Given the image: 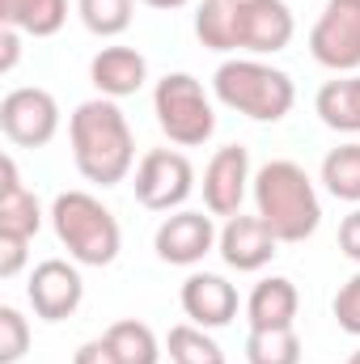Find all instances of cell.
I'll list each match as a JSON object with an SVG mask.
<instances>
[{
	"label": "cell",
	"mask_w": 360,
	"mask_h": 364,
	"mask_svg": "<svg viewBox=\"0 0 360 364\" xmlns=\"http://www.w3.org/2000/svg\"><path fill=\"white\" fill-rule=\"evenodd\" d=\"M21 60V30L0 26V73H13Z\"/></svg>",
	"instance_id": "4dcf8cb0"
},
{
	"label": "cell",
	"mask_w": 360,
	"mask_h": 364,
	"mask_svg": "<svg viewBox=\"0 0 360 364\" xmlns=\"http://www.w3.org/2000/svg\"><path fill=\"white\" fill-rule=\"evenodd\" d=\"M216 242H221V233L212 225V212L203 216V212H191V208L170 212L157 225V233H153V250L170 267H195V263H203L216 250Z\"/></svg>",
	"instance_id": "9c48e42d"
},
{
	"label": "cell",
	"mask_w": 360,
	"mask_h": 364,
	"mask_svg": "<svg viewBox=\"0 0 360 364\" xmlns=\"http://www.w3.org/2000/svg\"><path fill=\"white\" fill-rule=\"evenodd\" d=\"M0 132L17 149H43L60 132V102L38 85H17L0 97Z\"/></svg>",
	"instance_id": "52a82bcc"
},
{
	"label": "cell",
	"mask_w": 360,
	"mask_h": 364,
	"mask_svg": "<svg viewBox=\"0 0 360 364\" xmlns=\"http://www.w3.org/2000/svg\"><path fill=\"white\" fill-rule=\"evenodd\" d=\"M132 9H136V0H77L85 30L97 38H119L132 26Z\"/></svg>",
	"instance_id": "d4e9b609"
},
{
	"label": "cell",
	"mask_w": 360,
	"mask_h": 364,
	"mask_svg": "<svg viewBox=\"0 0 360 364\" xmlns=\"http://www.w3.org/2000/svg\"><path fill=\"white\" fill-rule=\"evenodd\" d=\"M250 195H255V212L280 242H305L322 225V199L297 161L275 157L268 166H259Z\"/></svg>",
	"instance_id": "7a4b0ae2"
},
{
	"label": "cell",
	"mask_w": 360,
	"mask_h": 364,
	"mask_svg": "<svg viewBox=\"0 0 360 364\" xmlns=\"http://www.w3.org/2000/svg\"><path fill=\"white\" fill-rule=\"evenodd\" d=\"M136 199L149 212H179L195 191V166L179 149H149L136 166Z\"/></svg>",
	"instance_id": "ba28073f"
},
{
	"label": "cell",
	"mask_w": 360,
	"mask_h": 364,
	"mask_svg": "<svg viewBox=\"0 0 360 364\" xmlns=\"http://www.w3.org/2000/svg\"><path fill=\"white\" fill-rule=\"evenodd\" d=\"M136 4H149V9H182L191 0H136Z\"/></svg>",
	"instance_id": "1f68e13d"
},
{
	"label": "cell",
	"mask_w": 360,
	"mask_h": 364,
	"mask_svg": "<svg viewBox=\"0 0 360 364\" xmlns=\"http://www.w3.org/2000/svg\"><path fill=\"white\" fill-rule=\"evenodd\" d=\"M238 13L242 0H203L195 9V34L208 51H238Z\"/></svg>",
	"instance_id": "ffe728a7"
},
{
	"label": "cell",
	"mask_w": 360,
	"mask_h": 364,
	"mask_svg": "<svg viewBox=\"0 0 360 364\" xmlns=\"http://www.w3.org/2000/svg\"><path fill=\"white\" fill-rule=\"evenodd\" d=\"M153 114H157V127L166 132V140L179 144V149H199L216 132L212 97H208V90L191 73H166L157 81V90H153Z\"/></svg>",
	"instance_id": "5b68a950"
},
{
	"label": "cell",
	"mask_w": 360,
	"mask_h": 364,
	"mask_svg": "<svg viewBox=\"0 0 360 364\" xmlns=\"http://www.w3.org/2000/svg\"><path fill=\"white\" fill-rule=\"evenodd\" d=\"M250 153L242 144H225L212 153L208 170H203V203L212 216H238L242 212V199L250 191Z\"/></svg>",
	"instance_id": "8fae6325"
},
{
	"label": "cell",
	"mask_w": 360,
	"mask_h": 364,
	"mask_svg": "<svg viewBox=\"0 0 360 364\" xmlns=\"http://www.w3.org/2000/svg\"><path fill=\"white\" fill-rule=\"evenodd\" d=\"M348 364H360V352H352V360H348Z\"/></svg>",
	"instance_id": "d6a6232c"
},
{
	"label": "cell",
	"mask_w": 360,
	"mask_h": 364,
	"mask_svg": "<svg viewBox=\"0 0 360 364\" xmlns=\"http://www.w3.org/2000/svg\"><path fill=\"white\" fill-rule=\"evenodd\" d=\"M166 352H170V360L174 364H225L221 343H216L203 326H195V322H179V326H170V335H166Z\"/></svg>",
	"instance_id": "603a6c76"
},
{
	"label": "cell",
	"mask_w": 360,
	"mask_h": 364,
	"mask_svg": "<svg viewBox=\"0 0 360 364\" xmlns=\"http://www.w3.org/2000/svg\"><path fill=\"white\" fill-rule=\"evenodd\" d=\"M212 93L221 106L255 119V123H280L292 102H297V85L284 68H271L255 55H238L225 60L212 77Z\"/></svg>",
	"instance_id": "277c9868"
},
{
	"label": "cell",
	"mask_w": 360,
	"mask_h": 364,
	"mask_svg": "<svg viewBox=\"0 0 360 364\" xmlns=\"http://www.w3.org/2000/svg\"><path fill=\"white\" fill-rule=\"evenodd\" d=\"M106 343L115 348L119 364H157L162 360V343H157V335H153L144 322H136V318L115 322V326L106 331Z\"/></svg>",
	"instance_id": "7402d4cb"
},
{
	"label": "cell",
	"mask_w": 360,
	"mask_h": 364,
	"mask_svg": "<svg viewBox=\"0 0 360 364\" xmlns=\"http://www.w3.org/2000/svg\"><path fill=\"white\" fill-rule=\"evenodd\" d=\"M68 140H73V161L85 182L119 186L136 166V136L115 97L81 102L68 119Z\"/></svg>",
	"instance_id": "6da1fadb"
},
{
	"label": "cell",
	"mask_w": 360,
	"mask_h": 364,
	"mask_svg": "<svg viewBox=\"0 0 360 364\" xmlns=\"http://www.w3.org/2000/svg\"><path fill=\"white\" fill-rule=\"evenodd\" d=\"M322 186L344 199V203H356L360 208V140L352 144H339L322 157Z\"/></svg>",
	"instance_id": "44dd1931"
},
{
	"label": "cell",
	"mask_w": 360,
	"mask_h": 364,
	"mask_svg": "<svg viewBox=\"0 0 360 364\" xmlns=\"http://www.w3.org/2000/svg\"><path fill=\"white\" fill-rule=\"evenodd\" d=\"M26 237H13V233H0V279H13V275L26 267Z\"/></svg>",
	"instance_id": "83f0119b"
},
{
	"label": "cell",
	"mask_w": 360,
	"mask_h": 364,
	"mask_svg": "<svg viewBox=\"0 0 360 364\" xmlns=\"http://www.w3.org/2000/svg\"><path fill=\"white\" fill-rule=\"evenodd\" d=\"M182 314L203 326V331H216V326H229L238 318V288L216 272H195L182 279Z\"/></svg>",
	"instance_id": "5bb4252c"
},
{
	"label": "cell",
	"mask_w": 360,
	"mask_h": 364,
	"mask_svg": "<svg viewBox=\"0 0 360 364\" xmlns=\"http://www.w3.org/2000/svg\"><path fill=\"white\" fill-rule=\"evenodd\" d=\"M335 322H339V331H348V335H356L360 339V272L335 292Z\"/></svg>",
	"instance_id": "4316f807"
},
{
	"label": "cell",
	"mask_w": 360,
	"mask_h": 364,
	"mask_svg": "<svg viewBox=\"0 0 360 364\" xmlns=\"http://www.w3.org/2000/svg\"><path fill=\"white\" fill-rule=\"evenodd\" d=\"M297 309H301V292L284 275L259 279L250 288V296H246V322H250V331H288V326H297Z\"/></svg>",
	"instance_id": "2e32d148"
},
{
	"label": "cell",
	"mask_w": 360,
	"mask_h": 364,
	"mask_svg": "<svg viewBox=\"0 0 360 364\" xmlns=\"http://www.w3.org/2000/svg\"><path fill=\"white\" fill-rule=\"evenodd\" d=\"M297 21L284 0H242L238 13V51L250 55H275L292 43Z\"/></svg>",
	"instance_id": "7c38bea8"
},
{
	"label": "cell",
	"mask_w": 360,
	"mask_h": 364,
	"mask_svg": "<svg viewBox=\"0 0 360 364\" xmlns=\"http://www.w3.org/2000/svg\"><path fill=\"white\" fill-rule=\"evenodd\" d=\"M246 364H301V335L288 331H250L246 335Z\"/></svg>",
	"instance_id": "cb8c5ba5"
},
{
	"label": "cell",
	"mask_w": 360,
	"mask_h": 364,
	"mask_svg": "<svg viewBox=\"0 0 360 364\" xmlns=\"http://www.w3.org/2000/svg\"><path fill=\"white\" fill-rule=\"evenodd\" d=\"M339 250L360 263V208H352L348 216H344V225H339Z\"/></svg>",
	"instance_id": "f1b7e54d"
},
{
	"label": "cell",
	"mask_w": 360,
	"mask_h": 364,
	"mask_svg": "<svg viewBox=\"0 0 360 364\" xmlns=\"http://www.w3.org/2000/svg\"><path fill=\"white\" fill-rule=\"evenodd\" d=\"M43 229V208L34 199V191H26L17 178V161L4 157L0 161V233H13V237H34Z\"/></svg>",
	"instance_id": "e0dca14e"
},
{
	"label": "cell",
	"mask_w": 360,
	"mask_h": 364,
	"mask_svg": "<svg viewBox=\"0 0 360 364\" xmlns=\"http://www.w3.org/2000/svg\"><path fill=\"white\" fill-rule=\"evenodd\" d=\"M47 216H51V229H55V237H60V246L68 250L73 263L110 267L119 259L123 233H119L115 212L97 195H90V191H60Z\"/></svg>",
	"instance_id": "3957f363"
},
{
	"label": "cell",
	"mask_w": 360,
	"mask_h": 364,
	"mask_svg": "<svg viewBox=\"0 0 360 364\" xmlns=\"http://www.w3.org/2000/svg\"><path fill=\"white\" fill-rule=\"evenodd\" d=\"M275 246L280 237L263 225V216H229L225 229H221V242H216V255L225 259V267L233 272H263L271 259H275Z\"/></svg>",
	"instance_id": "4fadbf2b"
},
{
	"label": "cell",
	"mask_w": 360,
	"mask_h": 364,
	"mask_svg": "<svg viewBox=\"0 0 360 364\" xmlns=\"http://www.w3.org/2000/svg\"><path fill=\"white\" fill-rule=\"evenodd\" d=\"M90 81L97 97H132L149 81V60L136 47H102L90 64Z\"/></svg>",
	"instance_id": "9a60e30c"
},
{
	"label": "cell",
	"mask_w": 360,
	"mask_h": 364,
	"mask_svg": "<svg viewBox=\"0 0 360 364\" xmlns=\"http://www.w3.org/2000/svg\"><path fill=\"white\" fill-rule=\"evenodd\" d=\"M30 352V322L21 318V309L0 305V364H17Z\"/></svg>",
	"instance_id": "484cf974"
},
{
	"label": "cell",
	"mask_w": 360,
	"mask_h": 364,
	"mask_svg": "<svg viewBox=\"0 0 360 364\" xmlns=\"http://www.w3.org/2000/svg\"><path fill=\"white\" fill-rule=\"evenodd\" d=\"M68 21V0H0V26H13L34 38L60 34Z\"/></svg>",
	"instance_id": "d6986e66"
},
{
	"label": "cell",
	"mask_w": 360,
	"mask_h": 364,
	"mask_svg": "<svg viewBox=\"0 0 360 364\" xmlns=\"http://www.w3.org/2000/svg\"><path fill=\"white\" fill-rule=\"evenodd\" d=\"M314 110H318V119L331 132L360 136V73H348L339 81H327L318 90V97H314Z\"/></svg>",
	"instance_id": "ac0fdd59"
},
{
	"label": "cell",
	"mask_w": 360,
	"mask_h": 364,
	"mask_svg": "<svg viewBox=\"0 0 360 364\" xmlns=\"http://www.w3.org/2000/svg\"><path fill=\"white\" fill-rule=\"evenodd\" d=\"M309 55L348 77L360 73V0H327L314 30H309Z\"/></svg>",
	"instance_id": "8992f818"
},
{
	"label": "cell",
	"mask_w": 360,
	"mask_h": 364,
	"mask_svg": "<svg viewBox=\"0 0 360 364\" xmlns=\"http://www.w3.org/2000/svg\"><path fill=\"white\" fill-rule=\"evenodd\" d=\"M26 296H30V309L43 318V322H64L81 309L85 301V279L73 263L64 259H43L34 272H30V284H26Z\"/></svg>",
	"instance_id": "30bf717a"
},
{
	"label": "cell",
	"mask_w": 360,
	"mask_h": 364,
	"mask_svg": "<svg viewBox=\"0 0 360 364\" xmlns=\"http://www.w3.org/2000/svg\"><path fill=\"white\" fill-rule=\"evenodd\" d=\"M73 364H119V356H115V348H110V343H106V335H102V339L81 343V348H77V356H73Z\"/></svg>",
	"instance_id": "f546056e"
}]
</instances>
